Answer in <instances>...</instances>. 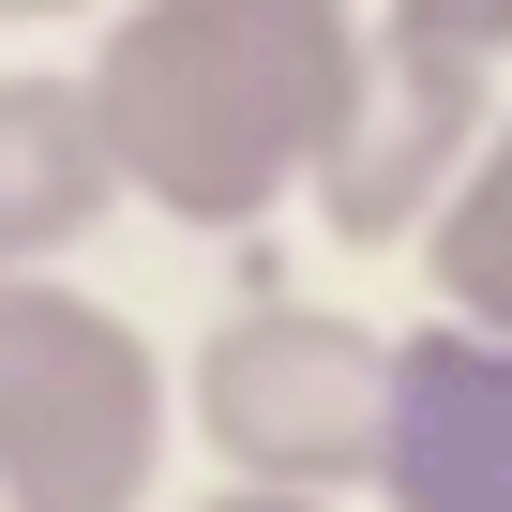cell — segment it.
Returning <instances> with one entry per match:
<instances>
[{
  "mask_svg": "<svg viewBox=\"0 0 512 512\" xmlns=\"http://www.w3.org/2000/svg\"><path fill=\"white\" fill-rule=\"evenodd\" d=\"M362 46V0H121V31L91 46V106L151 211L272 226L332 166Z\"/></svg>",
  "mask_w": 512,
  "mask_h": 512,
  "instance_id": "6da1fadb",
  "label": "cell"
},
{
  "mask_svg": "<svg viewBox=\"0 0 512 512\" xmlns=\"http://www.w3.org/2000/svg\"><path fill=\"white\" fill-rule=\"evenodd\" d=\"M166 362L121 302L0 272V512H151Z\"/></svg>",
  "mask_w": 512,
  "mask_h": 512,
  "instance_id": "7a4b0ae2",
  "label": "cell"
},
{
  "mask_svg": "<svg viewBox=\"0 0 512 512\" xmlns=\"http://www.w3.org/2000/svg\"><path fill=\"white\" fill-rule=\"evenodd\" d=\"M196 437L241 467V497L377 482V452H392V332L256 287V302L196 347Z\"/></svg>",
  "mask_w": 512,
  "mask_h": 512,
  "instance_id": "3957f363",
  "label": "cell"
},
{
  "mask_svg": "<svg viewBox=\"0 0 512 512\" xmlns=\"http://www.w3.org/2000/svg\"><path fill=\"white\" fill-rule=\"evenodd\" d=\"M497 151V106H482V61L437 46V31H392L362 46V91H347V136L317 166V226L332 241H437V211L467 196V166Z\"/></svg>",
  "mask_w": 512,
  "mask_h": 512,
  "instance_id": "277c9868",
  "label": "cell"
},
{
  "mask_svg": "<svg viewBox=\"0 0 512 512\" xmlns=\"http://www.w3.org/2000/svg\"><path fill=\"white\" fill-rule=\"evenodd\" d=\"M377 497L392 512H512V332H467V317L392 332Z\"/></svg>",
  "mask_w": 512,
  "mask_h": 512,
  "instance_id": "5b68a950",
  "label": "cell"
},
{
  "mask_svg": "<svg viewBox=\"0 0 512 512\" xmlns=\"http://www.w3.org/2000/svg\"><path fill=\"white\" fill-rule=\"evenodd\" d=\"M106 196H136V181L106 151L91 76H0V272H46L61 241H91Z\"/></svg>",
  "mask_w": 512,
  "mask_h": 512,
  "instance_id": "8992f818",
  "label": "cell"
},
{
  "mask_svg": "<svg viewBox=\"0 0 512 512\" xmlns=\"http://www.w3.org/2000/svg\"><path fill=\"white\" fill-rule=\"evenodd\" d=\"M437 317L512 332V121H497V151L467 166V196L437 211Z\"/></svg>",
  "mask_w": 512,
  "mask_h": 512,
  "instance_id": "52a82bcc",
  "label": "cell"
},
{
  "mask_svg": "<svg viewBox=\"0 0 512 512\" xmlns=\"http://www.w3.org/2000/svg\"><path fill=\"white\" fill-rule=\"evenodd\" d=\"M392 31H437V46H467V61H512V0H377Z\"/></svg>",
  "mask_w": 512,
  "mask_h": 512,
  "instance_id": "ba28073f",
  "label": "cell"
},
{
  "mask_svg": "<svg viewBox=\"0 0 512 512\" xmlns=\"http://www.w3.org/2000/svg\"><path fill=\"white\" fill-rule=\"evenodd\" d=\"M211 512H332V497H241V482H226V497H211Z\"/></svg>",
  "mask_w": 512,
  "mask_h": 512,
  "instance_id": "9c48e42d",
  "label": "cell"
},
{
  "mask_svg": "<svg viewBox=\"0 0 512 512\" xmlns=\"http://www.w3.org/2000/svg\"><path fill=\"white\" fill-rule=\"evenodd\" d=\"M0 16H76V0H0Z\"/></svg>",
  "mask_w": 512,
  "mask_h": 512,
  "instance_id": "30bf717a",
  "label": "cell"
}]
</instances>
